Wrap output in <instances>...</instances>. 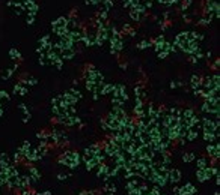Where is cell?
I'll use <instances>...</instances> for the list:
<instances>
[{"mask_svg":"<svg viewBox=\"0 0 220 195\" xmlns=\"http://www.w3.org/2000/svg\"><path fill=\"white\" fill-rule=\"evenodd\" d=\"M207 155H208V158H216V159H219V156H220V144L219 143H210L208 146H207Z\"/></svg>","mask_w":220,"mask_h":195,"instance_id":"obj_2","label":"cell"},{"mask_svg":"<svg viewBox=\"0 0 220 195\" xmlns=\"http://www.w3.org/2000/svg\"><path fill=\"white\" fill-rule=\"evenodd\" d=\"M177 87H178V84L175 83V81H172V83H170V89H177Z\"/></svg>","mask_w":220,"mask_h":195,"instance_id":"obj_11","label":"cell"},{"mask_svg":"<svg viewBox=\"0 0 220 195\" xmlns=\"http://www.w3.org/2000/svg\"><path fill=\"white\" fill-rule=\"evenodd\" d=\"M151 47H152L151 39H142V41L137 44V48H139V50H148V48H151Z\"/></svg>","mask_w":220,"mask_h":195,"instance_id":"obj_6","label":"cell"},{"mask_svg":"<svg viewBox=\"0 0 220 195\" xmlns=\"http://www.w3.org/2000/svg\"><path fill=\"white\" fill-rule=\"evenodd\" d=\"M157 56H158V59H160V60H163V59L168 57L169 54H168V53H164V51H158V53H157Z\"/></svg>","mask_w":220,"mask_h":195,"instance_id":"obj_10","label":"cell"},{"mask_svg":"<svg viewBox=\"0 0 220 195\" xmlns=\"http://www.w3.org/2000/svg\"><path fill=\"white\" fill-rule=\"evenodd\" d=\"M207 167H210V159L207 156H200L196 159V170H205Z\"/></svg>","mask_w":220,"mask_h":195,"instance_id":"obj_4","label":"cell"},{"mask_svg":"<svg viewBox=\"0 0 220 195\" xmlns=\"http://www.w3.org/2000/svg\"><path fill=\"white\" fill-rule=\"evenodd\" d=\"M214 195H220V194H219V191H217V192H214Z\"/></svg>","mask_w":220,"mask_h":195,"instance_id":"obj_12","label":"cell"},{"mask_svg":"<svg viewBox=\"0 0 220 195\" xmlns=\"http://www.w3.org/2000/svg\"><path fill=\"white\" fill-rule=\"evenodd\" d=\"M181 159H182V162H186V164H190V162H193V161H195V159H196V155L193 153V152H186V153H182Z\"/></svg>","mask_w":220,"mask_h":195,"instance_id":"obj_5","label":"cell"},{"mask_svg":"<svg viewBox=\"0 0 220 195\" xmlns=\"http://www.w3.org/2000/svg\"><path fill=\"white\" fill-rule=\"evenodd\" d=\"M196 179H198V182H200V183L207 182V180H208V177H207L205 170H196Z\"/></svg>","mask_w":220,"mask_h":195,"instance_id":"obj_7","label":"cell"},{"mask_svg":"<svg viewBox=\"0 0 220 195\" xmlns=\"http://www.w3.org/2000/svg\"><path fill=\"white\" fill-rule=\"evenodd\" d=\"M181 179H182L181 170H178V168H170V170H169V176H168V182L177 185V183L181 182Z\"/></svg>","mask_w":220,"mask_h":195,"instance_id":"obj_1","label":"cell"},{"mask_svg":"<svg viewBox=\"0 0 220 195\" xmlns=\"http://www.w3.org/2000/svg\"><path fill=\"white\" fill-rule=\"evenodd\" d=\"M149 192H151L152 195H161V188H160V186H157V185H154V186H151Z\"/></svg>","mask_w":220,"mask_h":195,"instance_id":"obj_9","label":"cell"},{"mask_svg":"<svg viewBox=\"0 0 220 195\" xmlns=\"http://www.w3.org/2000/svg\"><path fill=\"white\" fill-rule=\"evenodd\" d=\"M204 141H205L207 144H210V143H214V141H216L214 134H210V132H204Z\"/></svg>","mask_w":220,"mask_h":195,"instance_id":"obj_8","label":"cell"},{"mask_svg":"<svg viewBox=\"0 0 220 195\" xmlns=\"http://www.w3.org/2000/svg\"><path fill=\"white\" fill-rule=\"evenodd\" d=\"M195 192H196V188L191 183H186V185L179 186V194L181 195H195Z\"/></svg>","mask_w":220,"mask_h":195,"instance_id":"obj_3","label":"cell"}]
</instances>
